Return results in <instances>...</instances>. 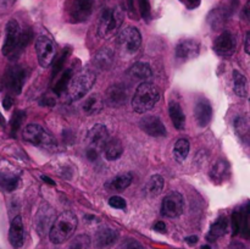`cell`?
<instances>
[{
    "label": "cell",
    "instance_id": "cell-42",
    "mask_svg": "<svg viewBox=\"0 0 250 249\" xmlns=\"http://www.w3.org/2000/svg\"><path fill=\"white\" fill-rule=\"evenodd\" d=\"M124 249H144L143 246L141 243H138L137 241H128L125 243Z\"/></svg>",
    "mask_w": 250,
    "mask_h": 249
},
{
    "label": "cell",
    "instance_id": "cell-45",
    "mask_svg": "<svg viewBox=\"0 0 250 249\" xmlns=\"http://www.w3.org/2000/svg\"><path fill=\"white\" fill-rule=\"evenodd\" d=\"M244 49H246V53H250V32H247L246 36V44H244Z\"/></svg>",
    "mask_w": 250,
    "mask_h": 249
},
{
    "label": "cell",
    "instance_id": "cell-22",
    "mask_svg": "<svg viewBox=\"0 0 250 249\" xmlns=\"http://www.w3.org/2000/svg\"><path fill=\"white\" fill-rule=\"evenodd\" d=\"M94 65L99 70L106 71L110 70L114 65V51L107 48H103L95 54L94 56Z\"/></svg>",
    "mask_w": 250,
    "mask_h": 249
},
{
    "label": "cell",
    "instance_id": "cell-13",
    "mask_svg": "<svg viewBox=\"0 0 250 249\" xmlns=\"http://www.w3.org/2000/svg\"><path fill=\"white\" fill-rule=\"evenodd\" d=\"M128 99V89L125 84L117 83V84L110 85L105 93V102L111 107H120L125 105Z\"/></svg>",
    "mask_w": 250,
    "mask_h": 249
},
{
    "label": "cell",
    "instance_id": "cell-35",
    "mask_svg": "<svg viewBox=\"0 0 250 249\" xmlns=\"http://www.w3.org/2000/svg\"><path fill=\"white\" fill-rule=\"evenodd\" d=\"M71 76H72V70L68 68L65 72L62 73V76L60 77V80L55 83L54 85V93H56L58 95H61L66 89H67V84L71 80Z\"/></svg>",
    "mask_w": 250,
    "mask_h": 249
},
{
    "label": "cell",
    "instance_id": "cell-31",
    "mask_svg": "<svg viewBox=\"0 0 250 249\" xmlns=\"http://www.w3.org/2000/svg\"><path fill=\"white\" fill-rule=\"evenodd\" d=\"M229 166L226 161L219 160L214 166H212L211 171H210V177L214 182L220 183L229 176Z\"/></svg>",
    "mask_w": 250,
    "mask_h": 249
},
{
    "label": "cell",
    "instance_id": "cell-33",
    "mask_svg": "<svg viewBox=\"0 0 250 249\" xmlns=\"http://www.w3.org/2000/svg\"><path fill=\"white\" fill-rule=\"evenodd\" d=\"M189 142L185 138H181L176 142L175 146H173V156L178 163H183L187 159L188 154H189Z\"/></svg>",
    "mask_w": 250,
    "mask_h": 249
},
{
    "label": "cell",
    "instance_id": "cell-25",
    "mask_svg": "<svg viewBox=\"0 0 250 249\" xmlns=\"http://www.w3.org/2000/svg\"><path fill=\"white\" fill-rule=\"evenodd\" d=\"M164 186H165V180H164L163 176L154 175L151 176L148 180V182L146 183L144 193H146V197L155 198L158 197V195H160V193L163 192Z\"/></svg>",
    "mask_w": 250,
    "mask_h": 249
},
{
    "label": "cell",
    "instance_id": "cell-38",
    "mask_svg": "<svg viewBox=\"0 0 250 249\" xmlns=\"http://www.w3.org/2000/svg\"><path fill=\"white\" fill-rule=\"evenodd\" d=\"M70 54V49H66V50L62 51V54L60 55V58L58 60H55V63H54V70H53V78H55L58 76V73L62 70L63 67V62L67 59V55Z\"/></svg>",
    "mask_w": 250,
    "mask_h": 249
},
{
    "label": "cell",
    "instance_id": "cell-29",
    "mask_svg": "<svg viewBox=\"0 0 250 249\" xmlns=\"http://www.w3.org/2000/svg\"><path fill=\"white\" fill-rule=\"evenodd\" d=\"M227 227H229V221L225 216L219 217L214 224L210 227V232L208 234V239L209 241H216L217 238L224 236L227 231Z\"/></svg>",
    "mask_w": 250,
    "mask_h": 249
},
{
    "label": "cell",
    "instance_id": "cell-21",
    "mask_svg": "<svg viewBox=\"0 0 250 249\" xmlns=\"http://www.w3.org/2000/svg\"><path fill=\"white\" fill-rule=\"evenodd\" d=\"M127 75L141 82H148L153 77V71L149 63L146 62H136L128 68Z\"/></svg>",
    "mask_w": 250,
    "mask_h": 249
},
{
    "label": "cell",
    "instance_id": "cell-17",
    "mask_svg": "<svg viewBox=\"0 0 250 249\" xmlns=\"http://www.w3.org/2000/svg\"><path fill=\"white\" fill-rule=\"evenodd\" d=\"M200 53V45L193 39H185L176 46V58L180 61H188L197 58Z\"/></svg>",
    "mask_w": 250,
    "mask_h": 249
},
{
    "label": "cell",
    "instance_id": "cell-41",
    "mask_svg": "<svg viewBox=\"0 0 250 249\" xmlns=\"http://www.w3.org/2000/svg\"><path fill=\"white\" fill-rule=\"evenodd\" d=\"M109 205L111 208H114V209H126V200L124 199L122 197H119V195H114V197H111L109 199Z\"/></svg>",
    "mask_w": 250,
    "mask_h": 249
},
{
    "label": "cell",
    "instance_id": "cell-10",
    "mask_svg": "<svg viewBox=\"0 0 250 249\" xmlns=\"http://www.w3.org/2000/svg\"><path fill=\"white\" fill-rule=\"evenodd\" d=\"M183 208H185V199L182 194L178 192H171L163 199L161 215L168 219H175L182 214Z\"/></svg>",
    "mask_w": 250,
    "mask_h": 249
},
{
    "label": "cell",
    "instance_id": "cell-46",
    "mask_svg": "<svg viewBox=\"0 0 250 249\" xmlns=\"http://www.w3.org/2000/svg\"><path fill=\"white\" fill-rule=\"evenodd\" d=\"M41 104L43 105V106H45V105H48V106H53V105H55V102H54L53 99H49V98H44V99L41 100Z\"/></svg>",
    "mask_w": 250,
    "mask_h": 249
},
{
    "label": "cell",
    "instance_id": "cell-8",
    "mask_svg": "<svg viewBox=\"0 0 250 249\" xmlns=\"http://www.w3.org/2000/svg\"><path fill=\"white\" fill-rule=\"evenodd\" d=\"M27 73L22 66H12L6 71L2 81L5 89L11 94H20L26 81Z\"/></svg>",
    "mask_w": 250,
    "mask_h": 249
},
{
    "label": "cell",
    "instance_id": "cell-27",
    "mask_svg": "<svg viewBox=\"0 0 250 249\" xmlns=\"http://www.w3.org/2000/svg\"><path fill=\"white\" fill-rule=\"evenodd\" d=\"M168 114H170L171 121H172L173 126H175L176 128L177 129L185 128L186 115L178 103H176V102L170 103V106H168Z\"/></svg>",
    "mask_w": 250,
    "mask_h": 249
},
{
    "label": "cell",
    "instance_id": "cell-44",
    "mask_svg": "<svg viewBox=\"0 0 250 249\" xmlns=\"http://www.w3.org/2000/svg\"><path fill=\"white\" fill-rule=\"evenodd\" d=\"M153 228L155 229V231H158V232H165L166 231V225L164 224L163 221H159V222H156L155 225H154Z\"/></svg>",
    "mask_w": 250,
    "mask_h": 249
},
{
    "label": "cell",
    "instance_id": "cell-24",
    "mask_svg": "<svg viewBox=\"0 0 250 249\" xmlns=\"http://www.w3.org/2000/svg\"><path fill=\"white\" fill-rule=\"evenodd\" d=\"M103 150H104L106 160L115 161L121 158V155L124 154V145L119 138H111L106 142Z\"/></svg>",
    "mask_w": 250,
    "mask_h": 249
},
{
    "label": "cell",
    "instance_id": "cell-5",
    "mask_svg": "<svg viewBox=\"0 0 250 249\" xmlns=\"http://www.w3.org/2000/svg\"><path fill=\"white\" fill-rule=\"evenodd\" d=\"M23 139L32 145L38 148L46 149V150H54L56 149V141L45 128L38 124H31L26 126L22 132Z\"/></svg>",
    "mask_w": 250,
    "mask_h": 249
},
{
    "label": "cell",
    "instance_id": "cell-14",
    "mask_svg": "<svg viewBox=\"0 0 250 249\" xmlns=\"http://www.w3.org/2000/svg\"><path fill=\"white\" fill-rule=\"evenodd\" d=\"M20 33H21V29H20L19 22L16 20H10L6 24V37H5L4 46H2V54L7 58H10L14 53L19 43Z\"/></svg>",
    "mask_w": 250,
    "mask_h": 249
},
{
    "label": "cell",
    "instance_id": "cell-26",
    "mask_svg": "<svg viewBox=\"0 0 250 249\" xmlns=\"http://www.w3.org/2000/svg\"><path fill=\"white\" fill-rule=\"evenodd\" d=\"M103 107H104V99L99 94H92L84 100L82 109L84 114L90 116V115L99 114Z\"/></svg>",
    "mask_w": 250,
    "mask_h": 249
},
{
    "label": "cell",
    "instance_id": "cell-28",
    "mask_svg": "<svg viewBox=\"0 0 250 249\" xmlns=\"http://www.w3.org/2000/svg\"><path fill=\"white\" fill-rule=\"evenodd\" d=\"M233 84H234V92L238 97L247 99L249 95V85L248 80L243 73L239 71H234L233 72Z\"/></svg>",
    "mask_w": 250,
    "mask_h": 249
},
{
    "label": "cell",
    "instance_id": "cell-47",
    "mask_svg": "<svg viewBox=\"0 0 250 249\" xmlns=\"http://www.w3.org/2000/svg\"><path fill=\"white\" fill-rule=\"evenodd\" d=\"M186 242H187L188 244H195L198 242V237L197 236H189L186 238Z\"/></svg>",
    "mask_w": 250,
    "mask_h": 249
},
{
    "label": "cell",
    "instance_id": "cell-6",
    "mask_svg": "<svg viewBox=\"0 0 250 249\" xmlns=\"http://www.w3.org/2000/svg\"><path fill=\"white\" fill-rule=\"evenodd\" d=\"M142 45L141 32L136 27L127 26L122 28L117 34V46L122 55H134Z\"/></svg>",
    "mask_w": 250,
    "mask_h": 249
},
{
    "label": "cell",
    "instance_id": "cell-40",
    "mask_svg": "<svg viewBox=\"0 0 250 249\" xmlns=\"http://www.w3.org/2000/svg\"><path fill=\"white\" fill-rule=\"evenodd\" d=\"M139 9H141V15L146 21H149L151 17L150 9V0H139Z\"/></svg>",
    "mask_w": 250,
    "mask_h": 249
},
{
    "label": "cell",
    "instance_id": "cell-51",
    "mask_svg": "<svg viewBox=\"0 0 250 249\" xmlns=\"http://www.w3.org/2000/svg\"><path fill=\"white\" fill-rule=\"evenodd\" d=\"M202 249H211V247H209V246H203Z\"/></svg>",
    "mask_w": 250,
    "mask_h": 249
},
{
    "label": "cell",
    "instance_id": "cell-32",
    "mask_svg": "<svg viewBox=\"0 0 250 249\" xmlns=\"http://www.w3.org/2000/svg\"><path fill=\"white\" fill-rule=\"evenodd\" d=\"M20 176L12 172L0 173V187L6 192H12L19 187Z\"/></svg>",
    "mask_w": 250,
    "mask_h": 249
},
{
    "label": "cell",
    "instance_id": "cell-16",
    "mask_svg": "<svg viewBox=\"0 0 250 249\" xmlns=\"http://www.w3.org/2000/svg\"><path fill=\"white\" fill-rule=\"evenodd\" d=\"M54 220H55V211L49 205H42L41 209L38 210L36 216V228L41 234H45L49 232L51 225H53Z\"/></svg>",
    "mask_w": 250,
    "mask_h": 249
},
{
    "label": "cell",
    "instance_id": "cell-50",
    "mask_svg": "<svg viewBox=\"0 0 250 249\" xmlns=\"http://www.w3.org/2000/svg\"><path fill=\"white\" fill-rule=\"evenodd\" d=\"M0 124H1L2 126H4V119H2V116H1V115H0Z\"/></svg>",
    "mask_w": 250,
    "mask_h": 249
},
{
    "label": "cell",
    "instance_id": "cell-20",
    "mask_svg": "<svg viewBox=\"0 0 250 249\" xmlns=\"http://www.w3.org/2000/svg\"><path fill=\"white\" fill-rule=\"evenodd\" d=\"M119 238V232L116 229H112L110 227H103L95 234V246L98 248H106L112 246Z\"/></svg>",
    "mask_w": 250,
    "mask_h": 249
},
{
    "label": "cell",
    "instance_id": "cell-9",
    "mask_svg": "<svg viewBox=\"0 0 250 249\" xmlns=\"http://www.w3.org/2000/svg\"><path fill=\"white\" fill-rule=\"evenodd\" d=\"M109 141V131L102 124H97L88 131L85 137L87 150H93L99 154Z\"/></svg>",
    "mask_w": 250,
    "mask_h": 249
},
{
    "label": "cell",
    "instance_id": "cell-37",
    "mask_svg": "<svg viewBox=\"0 0 250 249\" xmlns=\"http://www.w3.org/2000/svg\"><path fill=\"white\" fill-rule=\"evenodd\" d=\"M26 119V112L16 111L11 119V134H15Z\"/></svg>",
    "mask_w": 250,
    "mask_h": 249
},
{
    "label": "cell",
    "instance_id": "cell-19",
    "mask_svg": "<svg viewBox=\"0 0 250 249\" xmlns=\"http://www.w3.org/2000/svg\"><path fill=\"white\" fill-rule=\"evenodd\" d=\"M194 115L195 120H197L198 124H199L200 127L208 126L209 122L211 121L212 116V110L210 103L208 102L207 99H200L199 102L195 104Z\"/></svg>",
    "mask_w": 250,
    "mask_h": 249
},
{
    "label": "cell",
    "instance_id": "cell-3",
    "mask_svg": "<svg viewBox=\"0 0 250 249\" xmlns=\"http://www.w3.org/2000/svg\"><path fill=\"white\" fill-rule=\"evenodd\" d=\"M159 99L160 93L158 87L151 82H142L132 98V107L138 114H144L153 109Z\"/></svg>",
    "mask_w": 250,
    "mask_h": 249
},
{
    "label": "cell",
    "instance_id": "cell-34",
    "mask_svg": "<svg viewBox=\"0 0 250 249\" xmlns=\"http://www.w3.org/2000/svg\"><path fill=\"white\" fill-rule=\"evenodd\" d=\"M234 128H236L237 134L243 142L248 143L249 139V121L247 117L238 116L234 120Z\"/></svg>",
    "mask_w": 250,
    "mask_h": 249
},
{
    "label": "cell",
    "instance_id": "cell-15",
    "mask_svg": "<svg viewBox=\"0 0 250 249\" xmlns=\"http://www.w3.org/2000/svg\"><path fill=\"white\" fill-rule=\"evenodd\" d=\"M139 124L141 128L151 137H165L167 134L166 127L158 116H151V115L144 116L139 121Z\"/></svg>",
    "mask_w": 250,
    "mask_h": 249
},
{
    "label": "cell",
    "instance_id": "cell-11",
    "mask_svg": "<svg viewBox=\"0 0 250 249\" xmlns=\"http://www.w3.org/2000/svg\"><path fill=\"white\" fill-rule=\"evenodd\" d=\"M237 42L233 34L229 31H225L215 39L214 50L222 58H229L236 51Z\"/></svg>",
    "mask_w": 250,
    "mask_h": 249
},
{
    "label": "cell",
    "instance_id": "cell-23",
    "mask_svg": "<svg viewBox=\"0 0 250 249\" xmlns=\"http://www.w3.org/2000/svg\"><path fill=\"white\" fill-rule=\"evenodd\" d=\"M132 181H133V175L131 172L120 173L107 182L106 188L111 192H121L131 186Z\"/></svg>",
    "mask_w": 250,
    "mask_h": 249
},
{
    "label": "cell",
    "instance_id": "cell-7",
    "mask_svg": "<svg viewBox=\"0 0 250 249\" xmlns=\"http://www.w3.org/2000/svg\"><path fill=\"white\" fill-rule=\"evenodd\" d=\"M36 53L38 62L42 67H49L55 60L56 45L51 38L46 36H38L36 39Z\"/></svg>",
    "mask_w": 250,
    "mask_h": 249
},
{
    "label": "cell",
    "instance_id": "cell-36",
    "mask_svg": "<svg viewBox=\"0 0 250 249\" xmlns=\"http://www.w3.org/2000/svg\"><path fill=\"white\" fill-rule=\"evenodd\" d=\"M68 249H90V238L87 234H80L73 238Z\"/></svg>",
    "mask_w": 250,
    "mask_h": 249
},
{
    "label": "cell",
    "instance_id": "cell-12",
    "mask_svg": "<svg viewBox=\"0 0 250 249\" xmlns=\"http://www.w3.org/2000/svg\"><path fill=\"white\" fill-rule=\"evenodd\" d=\"M94 0H71L70 16L73 22H83L92 15Z\"/></svg>",
    "mask_w": 250,
    "mask_h": 249
},
{
    "label": "cell",
    "instance_id": "cell-4",
    "mask_svg": "<svg viewBox=\"0 0 250 249\" xmlns=\"http://www.w3.org/2000/svg\"><path fill=\"white\" fill-rule=\"evenodd\" d=\"M124 19L125 15L121 7L105 9L100 16L99 24H98V36L102 39H110L119 32Z\"/></svg>",
    "mask_w": 250,
    "mask_h": 249
},
{
    "label": "cell",
    "instance_id": "cell-30",
    "mask_svg": "<svg viewBox=\"0 0 250 249\" xmlns=\"http://www.w3.org/2000/svg\"><path fill=\"white\" fill-rule=\"evenodd\" d=\"M32 38H33V33H32L31 28H26V29H23V31H21V33H20L19 43H17L14 53L11 54V56H10L9 59L15 60V59L19 58V56L22 54V51L24 50V48H26V46L31 43Z\"/></svg>",
    "mask_w": 250,
    "mask_h": 249
},
{
    "label": "cell",
    "instance_id": "cell-39",
    "mask_svg": "<svg viewBox=\"0 0 250 249\" xmlns=\"http://www.w3.org/2000/svg\"><path fill=\"white\" fill-rule=\"evenodd\" d=\"M243 224V212L234 211L232 215V227H233V234H237L242 228Z\"/></svg>",
    "mask_w": 250,
    "mask_h": 249
},
{
    "label": "cell",
    "instance_id": "cell-18",
    "mask_svg": "<svg viewBox=\"0 0 250 249\" xmlns=\"http://www.w3.org/2000/svg\"><path fill=\"white\" fill-rule=\"evenodd\" d=\"M9 241L15 249H19L24 243V227L21 216H15L9 229Z\"/></svg>",
    "mask_w": 250,
    "mask_h": 249
},
{
    "label": "cell",
    "instance_id": "cell-43",
    "mask_svg": "<svg viewBox=\"0 0 250 249\" xmlns=\"http://www.w3.org/2000/svg\"><path fill=\"white\" fill-rule=\"evenodd\" d=\"M12 104H14V99H12L10 95H6V97L4 98V100H2V105H4V107L6 110H9L10 107H11Z\"/></svg>",
    "mask_w": 250,
    "mask_h": 249
},
{
    "label": "cell",
    "instance_id": "cell-1",
    "mask_svg": "<svg viewBox=\"0 0 250 249\" xmlns=\"http://www.w3.org/2000/svg\"><path fill=\"white\" fill-rule=\"evenodd\" d=\"M77 225L78 219L72 211L61 212L49 229V238L54 244L63 243L73 236Z\"/></svg>",
    "mask_w": 250,
    "mask_h": 249
},
{
    "label": "cell",
    "instance_id": "cell-49",
    "mask_svg": "<svg viewBox=\"0 0 250 249\" xmlns=\"http://www.w3.org/2000/svg\"><path fill=\"white\" fill-rule=\"evenodd\" d=\"M42 180H43L44 182H48L49 185H51V186H54V185H55V182H54V181L51 180V178H49L48 176H42Z\"/></svg>",
    "mask_w": 250,
    "mask_h": 249
},
{
    "label": "cell",
    "instance_id": "cell-2",
    "mask_svg": "<svg viewBox=\"0 0 250 249\" xmlns=\"http://www.w3.org/2000/svg\"><path fill=\"white\" fill-rule=\"evenodd\" d=\"M95 80H97L95 72L90 68H82L77 73L71 76L67 89H66L71 102H77V100L82 99L84 95H87V93L94 85Z\"/></svg>",
    "mask_w": 250,
    "mask_h": 249
},
{
    "label": "cell",
    "instance_id": "cell-48",
    "mask_svg": "<svg viewBox=\"0 0 250 249\" xmlns=\"http://www.w3.org/2000/svg\"><path fill=\"white\" fill-rule=\"evenodd\" d=\"M185 1H186V4L189 5L190 7H195V6H198V5H199L200 0H185Z\"/></svg>",
    "mask_w": 250,
    "mask_h": 249
}]
</instances>
